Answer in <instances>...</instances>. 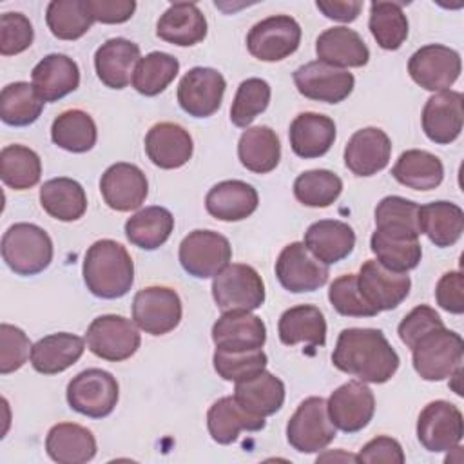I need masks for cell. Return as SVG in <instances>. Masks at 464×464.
<instances>
[{
	"label": "cell",
	"instance_id": "cell-33",
	"mask_svg": "<svg viewBox=\"0 0 464 464\" xmlns=\"http://www.w3.org/2000/svg\"><path fill=\"white\" fill-rule=\"evenodd\" d=\"M45 451L58 464H83L96 455V439L91 430L74 424H54L45 437Z\"/></svg>",
	"mask_w": 464,
	"mask_h": 464
},
{
	"label": "cell",
	"instance_id": "cell-15",
	"mask_svg": "<svg viewBox=\"0 0 464 464\" xmlns=\"http://www.w3.org/2000/svg\"><path fill=\"white\" fill-rule=\"evenodd\" d=\"M326 408L335 430L355 433L370 424L375 413V397L362 381H348L332 392Z\"/></svg>",
	"mask_w": 464,
	"mask_h": 464
},
{
	"label": "cell",
	"instance_id": "cell-53",
	"mask_svg": "<svg viewBox=\"0 0 464 464\" xmlns=\"http://www.w3.org/2000/svg\"><path fill=\"white\" fill-rule=\"evenodd\" d=\"M29 337L18 326L0 324V373L7 375L20 370L31 357Z\"/></svg>",
	"mask_w": 464,
	"mask_h": 464
},
{
	"label": "cell",
	"instance_id": "cell-24",
	"mask_svg": "<svg viewBox=\"0 0 464 464\" xmlns=\"http://www.w3.org/2000/svg\"><path fill=\"white\" fill-rule=\"evenodd\" d=\"M31 83L44 102H58L80 85V69L65 54L44 56L31 72Z\"/></svg>",
	"mask_w": 464,
	"mask_h": 464
},
{
	"label": "cell",
	"instance_id": "cell-13",
	"mask_svg": "<svg viewBox=\"0 0 464 464\" xmlns=\"http://www.w3.org/2000/svg\"><path fill=\"white\" fill-rule=\"evenodd\" d=\"M462 413L448 401H433L417 419V439L431 453L455 450L462 440Z\"/></svg>",
	"mask_w": 464,
	"mask_h": 464
},
{
	"label": "cell",
	"instance_id": "cell-36",
	"mask_svg": "<svg viewBox=\"0 0 464 464\" xmlns=\"http://www.w3.org/2000/svg\"><path fill=\"white\" fill-rule=\"evenodd\" d=\"M419 228L435 246H451L464 232V212L451 201L422 205L419 207Z\"/></svg>",
	"mask_w": 464,
	"mask_h": 464
},
{
	"label": "cell",
	"instance_id": "cell-58",
	"mask_svg": "<svg viewBox=\"0 0 464 464\" xmlns=\"http://www.w3.org/2000/svg\"><path fill=\"white\" fill-rule=\"evenodd\" d=\"M87 5L94 22L102 24H123L136 11L134 0H87Z\"/></svg>",
	"mask_w": 464,
	"mask_h": 464
},
{
	"label": "cell",
	"instance_id": "cell-44",
	"mask_svg": "<svg viewBox=\"0 0 464 464\" xmlns=\"http://www.w3.org/2000/svg\"><path fill=\"white\" fill-rule=\"evenodd\" d=\"M2 181L14 190H27L40 181L42 161L40 156L25 145H7L0 152Z\"/></svg>",
	"mask_w": 464,
	"mask_h": 464
},
{
	"label": "cell",
	"instance_id": "cell-57",
	"mask_svg": "<svg viewBox=\"0 0 464 464\" xmlns=\"http://www.w3.org/2000/svg\"><path fill=\"white\" fill-rule=\"evenodd\" d=\"M357 462H386V464H402L404 462V451L401 444L386 435H379L366 442L361 451L357 453Z\"/></svg>",
	"mask_w": 464,
	"mask_h": 464
},
{
	"label": "cell",
	"instance_id": "cell-23",
	"mask_svg": "<svg viewBox=\"0 0 464 464\" xmlns=\"http://www.w3.org/2000/svg\"><path fill=\"white\" fill-rule=\"evenodd\" d=\"M194 143L181 125L161 121L150 127L145 136V152L160 169H179L192 158Z\"/></svg>",
	"mask_w": 464,
	"mask_h": 464
},
{
	"label": "cell",
	"instance_id": "cell-19",
	"mask_svg": "<svg viewBox=\"0 0 464 464\" xmlns=\"http://www.w3.org/2000/svg\"><path fill=\"white\" fill-rule=\"evenodd\" d=\"M100 192L109 208L118 212H130L145 203L149 183L140 167L121 161L111 165L102 174Z\"/></svg>",
	"mask_w": 464,
	"mask_h": 464
},
{
	"label": "cell",
	"instance_id": "cell-18",
	"mask_svg": "<svg viewBox=\"0 0 464 464\" xmlns=\"http://www.w3.org/2000/svg\"><path fill=\"white\" fill-rule=\"evenodd\" d=\"M294 83L299 94L308 100L339 103L352 94L355 78L346 69H337L315 60L295 69Z\"/></svg>",
	"mask_w": 464,
	"mask_h": 464
},
{
	"label": "cell",
	"instance_id": "cell-42",
	"mask_svg": "<svg viewBox=\"0 0 464 464\" xmlns=\"http://www.w3.org/2000/svg\"><path fill=\"white\" fill-rule=\"evenodd\" d=\"M375 230L402 239H419V205L401 196H386L375 208Z\"/></svg>",
	"mask_w": 464,
	"mask_h": 464
},
{
	"label": "cell",
	"instance_id": "cell-35",
	"mask_svg": "<svg viewBox=\"0 0 464 464\" xmlns=\"http://www.w3.org/2000/svg\"><path fill=\"white\" fill-rule=\"evenodd\" d=\"M279 339L286 346L306 343L308 346H324L326 321L323 312L314 304H297L285 310L277 324Z\"/></svg>",
	"mask_w": 464,
	"mask_h": 464
},
{
	"label": "cell",
	"instance_id": "cell-55",
	"mask_svg": "<svg viewBox=\"0 0 464 464\" xmlns=\"http://www.w3.org/2000/svg\"><path fill=\"white\" fill-rule=\"evenodd\" d=\"M440 326H444L440 315L431 306L419 304L408 315H404V319L399 323L397 334L399 339L411 350L420 337Z\"/></svg>",
	"mask_w": 464,
	"mask_h": 464
},
{
	"label": "cell",
	"instance_id": "cell-12",
	"mask_svg": "<svg viewBox=\"0 0 464 464\" xmlns=\"http://www.w3.org/2000/svg\"><path fill=\"white\" fill-rule=\"evenodd\" d=\"M460 54L440 44H428L417 49L408 60L411 80L426 91H448L460 74Z\"/></svg>",
	"mask_w": 464,
	"mask_h": 464
},
{
	"label": "cell",
	"instance_id": "cell-37",
	"mask_svg": "<svg viewBox=\"0 0 464 464\" xmlns=\"http://www.w3.org/2000/svg\"><path fill=\"white\" fill-rule=\"evenodd\" d=\"M40 205L58 221H76L87 210V196L76 179L53 178L40 187Z\"/></svg>",
	"mask_w": 464,
	"mask_h": 464
},
{
	"label": "cell",
	"instance_id": "cell-34",
	"mask_svg": "<svg viewBox=\"0 0 464 464\" xmlns=\"http://www.w3.org/2000/svg\"><path fill=\"white\" fill-rule=\"evenodd\" d=\"M234 399L252 415L268 417L281 410L285 402V384L279 377L263 370L246 381L236 382Z\"/></svg>",
	"mask_w": 464,
	"mask_h": 464
},
{
	"label": "cell",
	"instance_id": "cell-29",
	"mask_svg": "<svg viewBox=\"0 0 464 464\" xmlns=\"http://www.w3.org/2000/svg\"><path fill=\"white\" fill-rule=\"evenodd\" d=\"M156 34L179 47H190L205 40L207 18L199 7L192 2H176L160 16L156 24Z\"/></svg>",
	"mask_w": 464,
	"mask_h": 464
},
{
	"label": "cell",
	"instance_id": "cell-60",
	"mask_svg": "<svg viewBox=\"0 0 464 464\" xmlns=\"http://www.w3.org/2000/svg\"><path fill=\"white\" fill-rule=\"evenodd\" d=\"M352 460V462H357V455H350V453H343V451H337V453H326V455H321L317 457V462L319 460Z\"/></svg>",
	"mask_w": 464,
	"mask_h": 464
},
{
	"label": "cell",
	"instance_id": "cell-56",
	"mask_svg": "<svg viewBox=\"0 0 464 464\" xmlns=\"http://www.w3.org/2000/svg\"><path fill=\"white\" fill-rule=\"evenodd\" d=\"M437 304L450 314L464 312V276L460 270L446 272L435 288Z\"/></svg>",
	"mask_w": 464,
	"mask_h": 464
},
{
	"label": "cell",
	"instance_id": "cell-10",
	"mask_svg": "<svg viewBox=\"0 0 464 464\" xmlns=\"http://www.w3.org/2000/svg\"><path fill=\"white\" fill-rule=\"evenodd\" d=\"M301 44V27L288 14L268 16L246 34L248 53L261 62H279L297 51Z\"/></svg>",
	"mask_w": 464,
	"mask_h": 464
},
{
	"label": "cell",
	"instance_id": "cell-3",
	"mask_svg": "<svg viewBox=\"0 0 464 464\" xmlns=\"http://www.w3.org/2000/svg\"><path fill=\"white\" fill-rule=\"evenodd\" d=\"M2 257L16 276H36L53 261V241L38 225L14 223L2 236Z\"/></svg>",
	"mask_w": 464,
	"mask_h": 464
},
{
	"label": "cell",
	"instance_id": "cell-45",
	"mask_svg": "<svg viewBox=\"0 0 464 464\" xmlns=\"http://www.w3.org/2000/svg\"><path fill=\"white\" fill-rule=\"evenodd\" d=\"M45 22L58 40H78L91 29L94 18L87 0H53L45 11Z\"/></svg>",
	"mask_w": 464,
	"mask_h": 464
},
{
	"label": "cell",
	"instance_id": "cell-21",
	"mask_svg": "<svg viewBox=\"0 0 464 464\" xmlns=\"http://www.w3.org/2000/svg\"><path fill=\"white\" fill-rule=\"evenodd\" d=\"M392 156V141L379 127H364L352 134L344 147V165L355 176L368 178L381 172Z\"/></svg>",
	"mask_w": 464,
	"mask_h": 464
},
{
	"label": "cell",
	"instance_id": "cell-20",
	"mask_svg": "<svg viewBox=\"0 0 464 464\" xmlns=\"http://www.w3.org/2000/svg\"><path fill=\"white\" fill-rule=\"evenodd\" d=\"M464 96L459 91H440L428 98L422 109V130L437 145H448L460 136L464 123Z\"/></svg>",
	"mask_w": 464,
	"mask_h": 464
},
{
	"label": "cell",
	"instance_id": "cell-41",
	"mask_svg": "<svg viewBox=\"0 0 464 464\" xmlns=\"http://www.w3.org/2000/svg\"><path fill=\"white\" fill-rule=\"evenodd\" d=\"M98 130L92 116L82 109L60 112L51 125V140L63 150L87 152L96 145Z\"/></svg>",
	"mask_w": 464,
	"mask_h": 464
},
{
	"label": "cell",
	"instance_id": "cell-50",
	"mask_svg": "<svg viewBox=\"0 0 464 464\" xmlns=\"http://www.w3.org/2000/svg\"><path fill=\"white\" fill-rule=\"evenodd\" d=\"M270 85L261 78H248L239 83L230 107V121L236 127L246 129L270 103Z\"/></svg>",
	"mask_w": 464,
	"mask_h": 464
},
{
	"label": "cell",
	"instance_id": "cell-38",
	"mask_svg": "<svg viewBox=\"0 0 464 464\" xmlns=\"http://www.w3.org/2000/svg\"><path fill=\"white\" fill-rule=\"evenodd\" d=\"M237 156L241 165L256 174H266L274 170L281 160V143L266 125L246 129L237 143Z\"/></svg>",
	"mask_w": 464,
	"mask_h": 464
},
{
	"label": "cell",
	"instance_id": "cell-7",
	"mask_svg": "<svg viewBox=\"0 0 464 464\" xmlns=\"http://www.w3.org/2000/svg\"><path fill=\"white\" fill-rule=\"evenodd\" d=\"M85 341L87 348L96 357L111 362H120L132 357L141 344L136 323L116 314L92 319L87 328Z\"/></svg>",
	"mask_w": 464,
	"mask_h": 464
},
{
	"label": "cell",
	"instance_id": "cell-5",
	"mask_svg": "<svg viewBox=\"0 0 464 464\" xmlns=\"http://www.w3.org/2000/svg\"><path fill=\"white\" fill-rule=\"evenodd\" d=\"M212 297L221 312H250L265 303V283L254 266L232 263L214 276Z\"/></svg>",
	"mask_w": 464,
	"mask_h": 464
},
{
	"label": "cell",
	"instance_id": "cell-25",
	"mask_svg": "<svg viewBox=\"0 0 464 464\" xmlns=\"http://www.w3.org/2000/svg\"><path fill=\"white\" fill-rule=\"evenodd\" d=\"M303 243L315 259L328 266L352 254L355 232L344 221L319 219L306 228Z\"/></svg>",
	"mask_w": 464,
	"mask_h": 464
},
{
	"label": "cell",
	"instance_id": "cell-46",
	"mask_svg": "<svg viewBox=\"0 0 464 464\" xmlns=\"http://www.w3.org/2000/svg\"><path fill=\"white\" fill-rule=\"evenodd\" d=\"M368 27L377 45L386 51L399 49L408 38V18L397 2H372Z\"/></svg>",
	"mask_w": 464,
	"mask_h": 464
},
{
	"label": "cell",
	"instance_id": "cell-1",
	"mask_svg": "<svg viewBox=\"0 0 464 464\" xmlns=\"http://www.w3.org/2000/svg\"><path fill=\"white\" fill-rule=\"evenodd\" d=\"M332 362L362 382L382 384L395 375L401 361L381 330L344 328L337 337Z\"/></svg>",
	"mask_w": 464,
	"mask_h": 464
},
{
	"label": "cell",
	"instance_id": "cell-47",
	"mask_svg": "<svg viewBox=\"0 0 464 464\" xmlns=\"http://www.w3.org/2000/svg\"><path fill=\"white\" fill-rule=\"evenodd\" d=\"M179 72V62L169 53L154 51L140 58L132 72V87L143 96L163 92Z\"/></svg>",
	"mask_w": 464,
	"mask_h": 464
},
{
	"label": "cell",
	"instance_id": "cell-16",
	"mask_svg": "<svg viewBox=\"0 0 464 464\" xmlns=\"http://www.w3.org/2000/svg\"><path fill=\"white\" fill-rule=\"evenodd\" d=\"M225 78L212 67H194L183 74L178 85L179 107L194 118L212 116L223 102Z\"/></svg>",
	"mask_w": 464,
	"mask_h": 464
},
{
	"label": "cell",
	"instance_id": "cell-59",
	"mask_svg": "<svg viewBox=\"0 0 464 464\" xmlns=\"http://www.w3.org/2000/svg\"><path fill=\"white\" fill-rule=\"evenodd\" d=\"M315 5L326 18L337 22H353L362 9V2L357 0H317Z\"/></svg>",
	"mask_w": 464,
	"mask_h": 464
},
{
	"label": "cell",
	"instance_id": "cell-52",
	"mask_svg": "<svg viewBox=\"0 0 464 464\" xmlns=\"http://www.w3.org/2000/svg\"><path fill=\"white\" fill-rule=\"evenodd\" d=\"M328 299L335 312L346 317H373L379 314L361 295L355 274H344L334 279L328 290Z\"/></svg>",
	"mask_w": 464,
	"mask_h": 464
},
{
	"label": "cell",
	"instance_id": "cell-28",
	"mask_svg": "<svg viewBox=\"0 0 464 464\" xmlns=\"http://www.w3.org/2000/svg\"><path fill=\"white\" fill-rule=\"evenodd\" d=\"M315 53L319 62L337 69L362 67L370 60V51L361 34L344 25L323 31L315 40Z\"/></svg>",
	"mask_w": 464,
	"mask_h": 464
},
{
	"label": "cell",
	"instance_id": "cell-17",
	"mask_svg": "<svg viewBox=\"0 0 464 464\" xmlns=\"http://www.w3.org/2000/svg\"><path fill=\"white\" fill-rule=\"evenodd\" d=\"M276 276L283 288L294 294H303L326 285L330 274L328 266L315 259L304 243L294 241L281 250L276 261Z\"/></svg>",
	"mask_w": 464,
	"mask_h": 464
},
{
	"label": "cell",
	"instance_id": "cell-26",
	"mask_svg": "<svg viewBox=\"0 0 464 464\" xmlns=\"http://www.w3.org/2000/svg\"><path fill=\"white\" fill-rule=\"evenodd\" d=\"M257 190L241 179H227L216 183L205 198L207 212L219 221H241L257 208Z\"/></svg>",
	"mask_w": 464,
	"mask_h": 464
},
{
	"label": "cell",
	"instance_id": "cell-4",
	"mask_svg": "<svg viewBox=\"0 0 464 464\" xmlns=\"http://www.w3.org/2000/svg\"><path fill=\"white\" fill-rule=\"evenodd\" d=\"M464 341L446 326L420 337L411 348L413 368L424 381H442L462 368Z\"/></svg>",
	"mask_w": 464,
	"mask_h": 464
},
{
	"label": "cell",
	"instance_id": "cell-30",
	"mask_svg": "<svg viewBox=\"0 0 464 464\" xmlns=\"http://www.w3.org/2000/svg\"><path fill=\"white\" fill-rule=\"evenodd\" d=\"M288 138L294 154L299 158H321L335 141V123L324 114L301 112L290 123Z\"/></svg>",
	"mask_w": 464,
	"mask_h": 464
},
{
	"label": "cell",
	"instance_id": "cell-8",
	"mask_svg": "<svg viewBox=\"0 0 464 464\" xmlns=\"http://www.w3.org/2000/svg\"><path fill=\"white\" fill-rule=\"evenodd\" d=\"M286 439L299 453H317L335 439V426L323 397H308L297 406L286 424Z\"/></svg>",
	"mask_w": 464,
	"mask_h": 464
},
{
	"label": "cell",
	"instance_id": "cell-2",
	"mask_svg": "<svg viewBox=\"0 0 464 464\" xmlns=\"http://www.w3.org/2000/svg\"><path fill=\"white\" fill-rule=\"evenodd\" d=\"M87 290L102 299L123 297L134 283V263L123 245L114 239L92 243L83 257Z\"/></svg>",
	"mask_w": 464,
	"mask_h": 464
},
{
	"label": "cell",
	"instance_id": "cell-49",
	"mask_svg": "<svg viewBox=\"0 0 464 464\" xmlns=\"http://www.w3.org/2000/svg\"><path fill=\"white\" fill-rule=\"evenodd\" d=\"M370 248L377 261L392 272L413 270L422 257V248L419 239L392 237L375 230L370 237Z\"/></svg>",
	"mask_w": 464,
	"mask_h": 464
},
{
	"label": "cell",
	"instance_id": "cell-51",
	"mask_svg": "<svg viewBox=\"0 0 464 464\" xmlns=\"http://www.w3.org/2000/svg\"><path fill=\"white\" fill-rule=\"evenodd\" d=\"M212 362L221 379L239 382L261 373L266 368L268 359L261 348L246 352H227L216 348Z\"/></svg>",
	"mask_w": 464,
	"mask_h": 464
},
{
	"label": "cell",
	"instance_id": "cell-6",
	"mask_svg": "<svg viewBox=\"0 0 464 464\" xmlns=\"http://www.w3.org/2000/svg\"><path fill=\"white\" fill-rule=\"evenodd\" d=\"M118 395V381L112 373L100 368L83 370L67 384V402L71 410L91 419L111 415L116 408Z\"/></svg>",
	"mask_w": 464,
	"mask_h": 464
},
{
	"label": "cell",
	"instance_id": "cell-9",
	"mask_svg": "<svg viewBox=\"0 0 464 464\" xmlns=\"http://www.w3.org/2000/svg\"><path fill=\"white\" fill-rule=\"evenodd\" d=\"M178 256L188 276L207 279L230 265L232 246L225 236L214 230H192L183 237Z\"/></svg>",
	"mask_w": 464,
	"mask_h": 464
},
{
	"label": "cell",
	"instance_id": "cell-22",
	"mask_svg": "<svg viewBox=\"0 0 464 464\" xmlns=\"http://www.w3.org/2000/svg\"><path fill=\"white\" fill-rule=\"evenodd\" d=\"M212 341L216 348L227 352L257 350L266 341V326L261 317L246 310L223 312L212 326Z\"/></svg>",
	"mask_w": 464,
	"mask_h": 464
},
{
	"label": "cell",
	"instance_id": "cell-39",
	"mask_svg": "<svg viewBox=\"0 0 464 464\" xmlns=\"http://www.w3.org/2000/svg\"><path fill=\"white\" fill-rule=\"evenodd\" d=\"M392 176L408 188L431 190L442 183L444 167L435 154L420 149H410L399 156L392 169Z\"/></svg>",
	"mask_w": 464,
	"mask_h": 464
},
{
	"label": "cell",
	"instance_id": "cell-48",
	"mask_svg": "<svg viewBox=\"0 0 464 464\" xmlns=\"http://www.w3.org/2000/svg\"><path fill=\"white\" fill-rule=\"evenodd\" d=\"M343 192V181L326 169H314L299 174L294 181V196L304 207H330Z\"/></svg>",
	"mask_w": 464,
	"mask_h": 464
},
{
	"label": "cell",
	"instance_id": "cell-27",
	"mask_svg": "<svg viewBox=\"0 0 464 464\" xmlns=\"http://www.w3.org/2000/svg\"><path fill=\"white\" fill-rule=\"evenodd\" d=\"M140 62L138 44L127 38H111L94 53V69L102 83L111 89H125Z\"/></svg>",
	"mask_w": 464,
	"mask_h": 464
},
{
	"label": "cell",
	"instance_id": "cell-14",
	"mask_svg": "<svg viewBox=\"0 0 464 464\" xmlns=\"http://www.w3.org/2000/svg\"><path fill=\"white\" fill-rule=\"evenodd\" d=\"M357 286L372 308L384 312L397 308L408 297L411 281L406 272H392L377 259H368L357 274Z\"/></svg>",
	"mask_w": 464,
	"mask_h": 464
},
{
	"label": "cell",
	"instance_id": "cell-11",
	"mask_svg": "<svg viewBox=\"0 0 464 464\" xmlns=\"http://www.w3.org/2000/svg\"><path fill=\"white\" fill-rule=\"evenodd\" d=\"M181 299L169 286H147L132 299V319L140 330L150 335H165L181 321Z\"/></svg>",
	"mask_w": 464,
	"mask_h": 464
},
{
	"label": "cell",
	"instance_id": "cell-54",
	"mask_svg": "<svg viewBox=\"0 0 464 464\" xmlns=\"http://www.w3.org/2000/svg\"><path fill=\"white\" fill-rule=\"evenodd\" d=\"M34 38L29 18L22 13H4L0 16V54L13 56L31 47Z\"/></svg>",
	"mask_w": 464,
	"mask_h": 464
},
{
	"label": "cell",
	"instance_id": "cell-31",
	"mask_svg": "<svg viewBox=\"0 0 464 464\" xmlns=\"http://www.w3.org/2000/svg\"><path fill=\"white\" fill-rule=\"evenodd\" d=\"M265 424V417L246 411L234 395L218 399L207 413L208 433L218 444H232L241 431H259Z\"/></svg>",
	"mask_w": 464,
	"mask_h": 464
},
{
	"label": "cell",
	"instance_id": "cell-32",
	"mask_svg": "<svg viewBox=\"0 0 464 464\" xmlns=\"http://www.w3.org/2000/svg\"><path fill=\"white\" fill-rule=\"evenodd\" d=\"M85 350V341L69 332L38 339L31 348V364L38 373L54 375L72 366Z\"/></svg>",
	"mask_w": 464,
	"mask_h": 464
},
{
	"label": "cell",
	"instance_id": "cell-43",
	"mask_svg": "<svg viewBox=\"0 0 464 464\" xmlns=\"http://www.w3.org/2000/svg\"><path fill=\"white\" fill-rule=\"evenodd\" d=\"M44 103L33 83L14 82L0 92V118L13 127H27L40 118Z\"/></svg>",
	"mask_w": 464,
	"mask_h": 464
},
{
	"label": "cell",
	"instance_id": "cell-40",
	"mask_svg": "<svg viewBox=\"0 0 464 464\" xmlns=\"http://www.w3.org/2000/svg\"><path fill=\"white\" fill-rule=\"evenodd\" d=\"M174 230V216L165 207H145L125 221L127 239L143 250L160 248Z\"/></svg>",
	"mask_w": 464,
	"mask_h": 464
}]
</instances>
